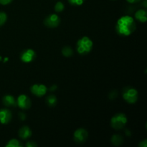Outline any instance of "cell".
<instances>
[{
	"label": "cell",
	"instance_id": "22",
	"mask_svg": "<svg viewBox=\"0 0 147 147\" xmlns=\"http://www.w3.org/2000/svg\"><path fill=\"white\" fill-rule=\"evenodd\" d=\"M26 146L27 147H35V146H37V144H36L34 142H28L27 144H26Z\"/></svg>",
	"mask_w": 147,
	"mask_h": 147
},
{
	"label": "cell",
	"instance_id": "10",
	"mask_svg": "<svg viewBox=\"0 0 147 147\" xmlns=\"http://www.w3.org/2000/svg\"><path fill=\"white\" fill-rule=\"evenodd\" d=\"M11 119H12V114L9 109H0V123L2 124H7L11 121Z\"/></svg>",
	"mask_w": 147,
	"mask_h": 147
},
{
	"label": "cell",
	"instance_id": "28",
	"mask_svg": "<svg viewBox=\"0 0 147 147\" xmlns=\"http://www.w3.org/2000/svg\"><path fill=\"white\" fill-rule=\"evenodd\" d=\"M1 60V57H0V60Z\"/></svg>",
	"mask_w": 147,
	"mask_h": 147
},
{
	"label": "cell",
	"instance_id": "8",
	"mask_svg": "<svg viewBox=\"0 0 147 147\" xmlns=\"http://www.w3.org/2000/svg\"><path fill=\"white\" fill-rule=\"evenodd\" d=\"M36 57V53L32 49H27L24 50L22 53H21L20 55V58H21L22 61L24 63H30V62L33 61Z\"/></svg>",
	"mask_w": 147,
	"mask_h": 147
},
{
	"label": "cell",
	"instance_id": "11",
	"mask_svg": "<svg viewBox=\"0 0 147 147\" xmlns=\"http://www.w3.org/2000/svg\"><path fill=\"white\" fill-rule=\"evenodd\" d=\"M2 103L7 107H14L17 105V100H15L14 96L11 95H6L2 98Z\"/></svg>",
	"mask_w": 147,
	"mask_h": 147
},
{
	"label": "cell",
	"instance_id": "9",
	"mask_svg": "<svg viewBox=\"0 0 147 147\" xmlns=\"http://www.w3.org/2000/svg\"><path fill=\"white\" fill-rule=\"evenodd\" d=\"M32 93L37 97H42L47 93V87L42 84H34L30 88Z\"/></svg>",
	"mask_w": 147,
	"mask_h": 147
},
{
	"label": "cell",
	"instance_id": "25",
	"mask_svg": "<svg viewBox=\"0 0 147 147\" xmlns=\"http://www.w3.org/2000/svg\"><path fill=\"white\" fill-rule=\"evenodd\" d=\"M19 116H20V119H21V120H22V121H24V119H26L25 114H24V113H20V114H19Z\"/></svg>",
	"mask_w": 147,
	"mask_h": 147
},
{
	"label": "cell",
	"instance_id": "14",
	"mask_svg": "<svg viewBox=\"0 0 147 147\" xmlns=\"http://www.w3.org/2000/svg\"><path fill=\"white\" fill-rule=\"evenodd\" d=\"M123 142V138L121 135L115 134L111 137V143L114 146H120Z\"/></svg>",
	"mask_w": 147,
	"mask_h": 147
},
{
	"label": "cell",
	"instance_id": "16",
	"mask_svg": "<svg viewBox=\"0 0 147 147\" xmlns=\"http://www.w3.org/2000/svg\"><path fill=\"white\" fill-rule=\"evenodd\" d=\"M62 54H63L65 57H71V56L73 55V50H72L71 47H69V46H65V47H63V50H62Z\"/></svg>",
	"mask_w": 147,
	"mask_h": 147
},
{
	"label": "cell",
	"instance_id": "27",
	"mask_svg": "<svg viewBox=\"0 0 147 147\" xmlns=\"http://www.w3.org/2000/svg\"><path fill=\"white\" fill-rule=\"evenodd\" d=\"M144 6L145 7H146V0H144Z\"/></svg>",
	"mask_w": 147,
	"mask_h": 147
},
{
	"label": "cell",
	"instance_id": "12",
	"mask_svg": "<svg viewBox=\"0 0 147 147\" xmlns=\"http://www.w3.org/2000/svg\"><path fill=\"white\" fill-rule=\"evenodd\" d=\"M32 133L31 129L27 126H22L19 131V136L23 140L29 139L32 136Z\"/></svg>",
	"mask_w": 147,
	"mask_h": 147
},
{
	"label": "cell",
	"instance_id": "20",
	"mask_svg": "<svg viewBox=\"0 0 147 147\" xmlns=\"http://www.w3.org/2000/svg\"><path fill=\"white\" fill-rule=\"evenodd\" d=\"M70 4L74 6H80L83 4L85 0H67Z\"/></svg>",
	"mask_w": 147,
	"mask_h": 147
},
{
	"label": "cell",
	"instance_id": "24",
	"mask_svg": "<svg viewBox=\"0 0 147 147\" xmlns=\"http://www.w3.org/2000/svg\"><path fill=\"white\" fill-rule=\"evenodd\" d=\"M129 3H131V4H135V3L140 2L142 0H126Z\"/></svg>",
	"mask_w": 147,
	"mask_h": 147
},
{
	"label": "cell",
	"instance_id": "7",
	"mask_svg": "<svg viewBox=\"0 0 147 147\" xmlns=\"http://www.w3.org/2000/svg\"><path fill=\"white\" fill-rule=\"evenodd\" d=\"M31 100L26 95H20L17 99V105L22 109H29L31 107Z\"/></svg>",
	"mask_w": 147,
	"mask_h": 147
},
{
	"label": "cell",
	"instance_id": "5",
	"mask_svg": "<svg viewBox=\"0 0 147 147\" xmlns=\"http://www.w3.org/2000/svg\"><path fill=\"white\" fill-rule=\"evenodd\" d=\"M60 18L55 14H52L47 16L44 20V24L46 27L50 28H55L60 24Z\"/></svg>",
	"mask_w": 147,
	"mask_h": 147
},
{
	"label": "cell",
	"instance_id": "26",
	"mask_svg": "<svg viewBox=\"0 0 147 147\" xmlns=\"http://www.w3.org/2000/svg\"><path fill=\"white\" fill-rule=\"evenodd\" d=\"M56 88H57V86H53V87H51V88H50V90H52V91H53V90H55Z\"/></svg>",
	"mask_w": 147,
	"mask_h": 147
},
{
	"label": "cell",
	"instance_id": "4",
	"mask_svg": "<svg viewBox=\"0 0 147 147\" xmlns=\"http://www.w3.org/2000/svg\"><path fill=\"white\" fill-rule=\"evenodd\" d=\"M123 98L127 103H135L138 100V92L134 88L128 87L123 90Z\"/></svg>",
	"mask_w": 147,
	"mask_h": 147
},
{
	"label": "cell",
	"instance_id": "6",
	"mask_svg": "<svg viewBox=\"0 0 147 147\" xmlns=\"http://www.w3.org/2000/svg\"><path fill=\"white\" fill-rule=\"evenodd\" d=\"M88 136V134L86 129H78L75 131L73 138H74V141L76 143L81 144L85 143L86 142Z\"/></svg>",
	"mask_w": 147,
	"mask_h": 147
},
{
	"label": "cell",
	"instance_id": "15",
	"mask_svg": "<svg viewBox=\"0 0 147 147\" xmlns=\"http://www.w3.org/2000/svg\"><path fill=\"white\" fill-rule=\"evenodd\" d=\"M46 103L50 107H55L57 104V98L54 95H50L46 98Z\"/></svg>",
	"mask_w": 147,
	"mask_h": 147
},
{
	"label": "cell",
	"instance_id": "1",
	"mask_svg": "<svg viewBox=\"0 0 147 147\" xmlns=\"http://www.w3.org/2000/svg\"><path fill=\"white\" fill-rule=\"evenodd\" d=\"M136 24L134 19L131 16H123L119 19L116 24V30L121 36H129L135 31Z\"/></svg>",
	"mask_w": 147,
	"mask_h": 147
},
{
	"label": "cell",
	"instance_id": "13",
	"mask_svg": "<svg viewBox=\"0 0 147 147\" xmlns=\"http://www.w3.org/2000/svg\"><path fill=\"white\" fill-rule=\"evenodd\" d=\"M135 17L141 22H146L147 20V11L145 9H139L135 14Z\"/></svg>",
	"mask_w": 147,
	"mask_h": 147
},
{
	"label": "cell",
	"instance_id": "2",
	"mask_svg": "<svg viewBox=\"0 0 147 147\" xmlns=\"http://www.w3.org/2000/svg\"><path fill=\"white\" fill-rule=\"evenodd\" d=\"M93 48V42L88 37H83L78 40L77 42V49L78 53L82 55H85L90 53Z\"/></svg>",
	"mask_w": 147,
	"mask_h": 147
},
{
	"label": "cell",
	"instance_id": "18",
	"mask_svg": "<svg viewBox=\"0 0 147 147\" xmlns=\"http://www.w3.org/2000/svg\"><path fill=\"white\" fill-rule=\"evenodd\" d=\"M65 9V5L63 2L61 1H58V2L56 3V4L55 5V10L57 12H61L64 10Z\"/></svg>",
	"mask_w": 147,
	"mask_h": 147
},
{
	"label": "cell",
	"instance_id": "23",
	"mask_svg": "<svg viewBox=\"0 0 147 147\" xmlns=\"http://www.w3.org/2000/svg\"><path fill=\"white\" fill-rule=\"evenodd\" d=\"M139 146L140 147H146L147 146V140L146 139H144V141L140 142L139 144Z\"/></svg>",
	"mask_w": 147,
	"mask_h": 147
},
{
	"label": "cell",
	"instance_id": "3",
	"mask_svg": "<svg viewBox=\"0 0 147 147\" xmlns=\"http://www.w3.org/2000/svg\"><path fill=\"white\" fill-rule=\"evenodd\" d=\"M126 123H127V118L126 115L122 113L114 115L111 120V126L116 130H121L123 129Z\"/></svg>",
	"mask_w": 147,
	"mask_h": 147
},
{
	"label": "cell",
	"instance_id": "17",
	"mask_svg": "<svg viewBox=\"0 0 147 147\" xmlns=\"http://www.w3.org/2000/svg\"><path fill=\"white\" fill-rule=\"evenodd\" d=\"M22 146L21 143L19 142L17 139H13L8 142V143L6 144V147H19Z\"/></svg>",
	"mask_w": 147,
	"mask_h": 147
},
{
	"label": "cell",
	"instance_id": "19",
	"mask_svg": "<svg viewBox=\"0 0 147 147\" xmlns=\"http://www.w3.org/2000/svg\"><path fill=\"white\" fill-rule=\"evenodd\" d=\"M7 20V15L4 11H0V27L4 25Z\"/></svg>",
	"mask_w": 147,
	"mask_h": 147
},
{
	"label": "cell",
	"instance_id": "21",
	"mask_svg": "<svg viewBox=\"0 0 147 147\" xmlns=\"http://www.w3.org/2000/svg\"><path fill=\"white\" fill-rule=\"evenodd\" d=\"M13 0H0V4L1 5H7L10 4Z\"/></svg>",
	"mask_w": 147,
	"mask_h": 147
}]
</instances>
